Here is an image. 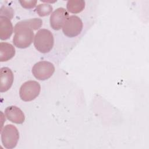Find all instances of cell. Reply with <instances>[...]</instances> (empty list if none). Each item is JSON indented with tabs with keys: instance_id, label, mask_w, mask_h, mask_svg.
Returning <instances> with one entry per match:
<instances>
[{
	"instance_id": "1",
	"label": "cell",
	"mask_w": 149,
	"mask_h": 149,
	"mask_svg": "<svg viewBox=\"0 0 149 149\" xmlns=\"http://www.w3.org/2000/svg\"><path fill=\"white\" fill-rule=\"evenodd\" d=\"M42 24V21L40 18L26 19L17 22L14 27V45L21 49L29 47L34 38V30L39 29Z\"/></svg>"
},
{
	"instance_id": "2",
	"label": "cell",
	"mask_w": 149,
	"mask_h": 149,
	"mask_svg": "<svg viewBox=\"0 0 149 149\" xmlns=\"http://www.w3.org/2000/svg\"><path fill=\"white\" fill-rule=\"evenodd\" d=\"M54 38L52 33L48 29L39 30L34 38V45L36 49L41 53L49 52L53 48Z\"/></svg>"
},
{
	"instance_id": "3",
	"label": "cell",
	"mask_w": 149,
	"mask_h": 149,
	"mask_svg": "<svg viewBox=\"0 0 149 149\" xmlns=\"http://www.w3.org/2000/svg\"><path fill=\"white\" fill-rule=\"evenodd\" d=\"M1 141L7 149L14 148L19 141V133L17 127L13 125H6L1 131Z\"/></svg>"
},
{
	"instance_id": "4",
	"label": "cell",
	"mask_w": 149,
	"mask_h": 149,
	"mask_svg": "<svg viewBox=\"0 0 149 149\" xmlns=\"http://www.w3.org/2000/svg\"><path fill=\"white\" fill-rule=\"evenodd\" d=\"M41 91L40 83L34 80L24 82L19 90V95L24 101H31L38 96Z\"/></svg>"
},
{
	"instance_id": "5",
	"label": "cell",
	"mask_w": 149,
	"mask_h": 149,
	"mask_svg": "<svg viewBox=\"0 0 149 149\" xmlns=\"http://www.w3.org/2000/svg\"><path fill=\"white\" fill-rule=\"evenodd\" d=\"M55 72V66L50 62L42 61L34 65L32 68L33 76L39 80H46L51 77Z\"/></svg>"
},
{
	"instance_id": "6",
	"label": "cell",
	"mask_w": 149,
	"mask_h": 149,
	"mask_svg": "<svg viewBox=\"0 0 149 149\" xmlns=\"http://www.w3.org/2000/svg\"><path fill=\"white\" fill-rule=\"evenodd\" d=\"M83 27V24L81 19L76 15H72L66 20L62 27V31L66 36L72 38L80 34Z\"/></svg>"
},
{
	"instance_id": "7",
	"label": "cell",
	"mask_w": 149,
	"mask_h": 149,
	"mask_svg": "<svg viewBox=\"0 0 149 149\" xmlns=\"http://www.w3.org/2000/svg\"><path fill=\"white\" fill-rule=\"evenodd\" d=\"M69 17V13L65 8H59L56 9L50 16L49 23L51 28L55 30H59L62 29Z\"/></svg>"
},
{
	"instance_id": "8",
	"label": "cell",
	"mask_w": 149,
	"mask_h": 149,
	"mask_svg": "<svg viewBox=\"0 0 149 149\" xmlns=\"http://www.w3.org/2000/svg\"><path fill=\"white\" fill-rule=\"evenodd\" d=\"M13 73L10 69L8 67L1 68L0 72V91L6 92L9 90L13 82Z\"/></svg>"
},
{
	"instance_id": "9",
	"label": "cell",
	"mask_w": 149,
	"mask_h": 149,
	"mask_svg": "<svg viewBox=\"0 0 149 149\" xmlns=\"http://www.w3.org/2000/svg\"><path fill=\"white\" fill-rule=\"evenodd\" d=\"M5 113L9 121L16 124H22L25 120L23 112L16 106L8 107L5 110Z\"/></svg>"
},
{
	"instance_id": "10",
	"label": "cell",
	"mask_w": 149,
	"mask_h": 149,
	"mask_svg": "<svg viewBox=\"0 0 149 149\" xmlns=\"http://www.w3.org/2000/svg\"><path fill=\"white\" fill-rule=\"evenodd\" d=\"M13 31V27L10 19L0 16V38L1 40L9 39Z\"/></svg>"
},
{
	"instance_id": "11",
	"label": "cell",
	"mask_w": 149,
	"mask_h": 149,
	"mask_svg": "<svg viewBox=\"0 0 149 149\" xmlns=\"http://www.w3.org/2000/svg\"><path fill=\"white\" fill-rule=\"evenodd\" d=\"M15 47L8 42L0 43V61L6 62L12 59L15 55Z\"/></svg>"
},
{
	"instance_id": "12",
	"label": "cell",
	"mask_w": 149,
	"mask_h": 149,
	"mask_svg": "<svg viewBox=\"0 0 149 149\" xmlns=\"http://www.w3.org/2000/svg\"><path fill=\"white\" fill-rule=\"evenodd\" d=\"M85 5V1L83 0H70L67 2L66 8L70 13L76 14L83 10Z\"/></svg>"
},
{
	"instance_id": "13",
	"label": "cell",
	"mask_w": 149,
	"mask_h": 149,
	"mask_svg": "<svg viewBox=\"0 0 149 149\" xmlns=\"http://www.w3.org/2000/svg\"><path fill=\"white\" fill-rule=\"evenodd\" d=\"M53 8L48 3L39 4L36 8V11L40 17H44L49 15L52 12Z\"/></svg>"
},
{
	"instance_id": "14",
	"label": "cell",
	"mask_w": 149,
	"mask_h": 149,
	"mask_svg": "<svg viewBox=\"0 0 149 149\" xmlns=\"http://www.w3.org/2000/svg\"><path fill=\"white\" fill-rule=\"evenodd\" d=\"M1 16H5L9 19H12L13 17V10L10 7L6 6H2L1 8Z\"/></svg>"
},
{
	"instance_id": "15",
	"label": "cell",
	"mask_w": 149,
	"mask_h": 149,
	"mask_svg": "<svg viewBox=\"0 0 149 149\" xmlns=\"http://www.w3.org/2000/svg\"><path fill=\"white\" fill-rule=\"evenodd\" d=\"M19 3H20L21 6L26 9H32L34 8L36 4L37 1H34V0H22V1H19Z\"/></svg>"
}]
</instances>
